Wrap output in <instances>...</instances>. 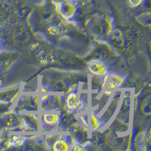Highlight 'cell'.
Masks as SVG:
<instances>
[{"instance_id": "9c48e42d", "label": "cell", "mask_w": 151, "mask_h": 151, "mask_svg": "<svg viewBox=\"0 0 151 151\" xmlns=\"http://www.w3.org/2000/svg\"><path fill=\"white\" fill-rule=\"evenodd\" d=\"M91 122H92V127L93 128H97L98 126H99V122L97 120L96 117H94L93 116H92V119H91Z\"/></svg>"}, {"instance_id": "5b68a950", "label": "cell", "mask_w": 151, "mask_h": 151, "mask_svg": "<svg viewBox=\"0 0 151 151\" xmlns=\"http://www.w3.org/2000/svg\"><path fill=\"white\" fill-rule=\"evenodd\" d=\"M69 150V145L63 140H57L53 145V150L55 151H66Z\"/></svg>"}, {"instance_id": "3957f363", "label": "cell", "mask_w": 151, "mask_h": 151, "mask_svg": "<svg viewBox=\"0 0 151 151\" xmlns=\"http://www.w3.org/2000/svg\"><path fill=\"white\" fill-rule=\"evenodd\" d=\"M43 121L48 125H54L59 120V116L55 113H48L43 116Z\"/></svg>"}, {"instance_id": "30bf717a", "label": "cell", "mask_w": 151, "mask_h": 151, "mask_svg": "<svg viewBox=\"0 0 151 151\" xmlns=\"http://www.w3.org/2000/svg\"><path fill=\"white\" fill-rule=\"evenodd\" d=\"M61 1H62V0H52V3H53V4L56 5V4H57L58 2H61Z\"/></svg>"}, {"instance_id": "6da1fadb", "label": "cell", "mask_w": 151, "mask_h": 151, "mask_svg": "<svg viewBox=\"0 0 151 151\" xmlns=\"http://www.w3.org/2000/svg\"><path fill=\"white\" fill-rule=\"evenodd\" d=\"M57 12L66 19L76 17L78 10V1L62 0L55 5Z\"/></svg>"}, {"instance_id": "4fadbf2b", "label": "cell", "mask_w": 151, "mask_h": 151, "mask_svg": "<svg viewBox=\"0 0 151 151\" xmlns=\"http://www.w3.org/2000/svg\"><path fill=\"white\" fill-rule=\"evenodd\" d=\"M76 1H79V0H76Z\"/></svg>"}, {"instance_id": "8fae6325", "label": "cell", "mask_w": 151, "mask_h": 151, "mask_svg": "<svg viewBox=\"0 0 151 151\" xmlns=\"http://www.w3.org/2000/svg\"><path fill=\"white\" fill-rule=\"evenodd\" d=\"M47 98H48V96H47V95H46V96H44L42 97V101H44V100H46Z\"/></svg>"}, {"instance_id": "277c9868", "label": "cell", "mask_w": 151, "mask_h": 151, "mask_svg": "<svg viewBox=\"0 0 151 151\" xmlns=\"http://www.w3.org/2000/svg\"><path fill=\"white\" fill-rule=\"evenodd\" d=\"M112 79L109 83L108 87L109 88H115L120 87L124 82V78L120 76L112 75Z\"/></svg>"}, {"instance_id": "ba28073f", "label": "cell", "mask_w": 151, "mask_h": 151, "mask_svg": "<svg viewBox=\"0 0 151 151\" xmlns=\"http://www.w3.org/2000/svg\"><path fill=\"white\" fill-rule=\"evenodd\" d=\"M144 0H127L129 5L132 7H139L143 4Z\"/></svg>"}, {"instance_id": "7c38bea8", "label": "cell", "mask_w": 151, "mask_h": 151, "mask_svg": "<svg viewBox=\"0 0 151 151\" xmlns=\"http://www.w3.org/2000/svg\"><path fill=\"white\" fill-rule=\"evenodd\" d=\"M105 93L106 95H110V93H111V91H106V92H105Z\"/></svg>"}, {"instance_id": "52a82bcc", "label": "cell", "mask_w": 151, "mask_h": 151, "mask_svg": "<svg viewBox=\"0 0 151 151\" xmlns=\"http://www.w3.org/2000/svg\"><path fill=\"white\" fill-rule=\"evenodd\" d=\"M25 141V139L21 136H16L14 135L9 140V147L21 146Z\"/></svg>"}, {"instance_id": "8992f818", "label": "cell", "mask_w": 151, "mask_h": 151, "mask_svg": "<svg viewBox=\"0 0 151 151\" xmlns=\"http://www.w3.org/2000/svg\"><path fill=\"white\" fill-rule=\"evenodd\" d=\"M76 96L74 93L70 94L69 96L68 97L66 103H67L68 107L70 109H71V110L76 109L77 108L79 107V103L76 101Z\"/></svg>"}, {"instance_id": "7a4b0ae2", "label": "cell", "mask_w": 151, "mask_h": 151, "mask_svg": "<svg viewBox=\"0 0 151 151\" xmlns=\"http://www.w3.org/2000/svg\"><path fill=\"white\" fill-rule=\"evenodd\" d=\"M88 68L92 74L97 76H105L108 72L105 65L99 61L89 62Z\"/></svg>"}]
</instances>
